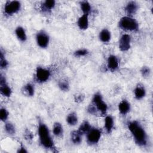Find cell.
<instances>
[{
    "label": "cell",
    "mask_w": 153,
    "mask_h": 153,
    "mask_svg": "<svg viewBox=\"0 0 153 153\" xmlns=\"http://www.w3.org/2000/svg\"><path fill=\"white\" fill-rule=\"evenodd\" d=\"M9 116V112L5 108H1L0 109V119L2 121L5 122Z\"/></svg>",
    "instance_id": "cell-30"
},
{
    "label": "cell",
    "mask_w": 153,
    "mask_h": 153,
    "mask_svg": "<svg viewBox=\"0 0 153 153\" xmlns=\"http://www.w3.org/2000/svg\"><path fill=\"white\" fill-rule=\"evenodd\" d=\"M118 27L124 31L135 32L139 29V23L137 20L132 17L126 16L120 19Z\"/></svg>",
    "instance_id": "cell-3"
},
{
    "label": "cell",
    "mask_w": 153,
    "mask_h": 153,
    "mask_svg": "<svg viewBox=\"0 0 153 153\" xmlns=\"http://www.w3.org/2000/svg\"><path fill=\"white\" fill-rule=\"evenodd\" d=\"M36 42L38 47L41 48H46L50 42L49 35L43 30L38 31L35 36Z\"/></svg>",
    "instance_id": "cell-8"
},
{
    "label": "cell",
    "mask_w": 153,
    "mask_h": 153,
    "mask_svg": "<svg viewBox=\"0 0 153 153\" xmlns=\"http://www.w3.org/2000/svg\"><path fill=\"white\" fill-rule=\"evenodd\" d=\"M118 108L119 112L121 114L125 115L130 112L131 109V105L128 100L124 99V100H122L119 103Z\"/></svg>",
    "instance_id": "cell-14"
},
{
    "label": "cell",
    "mask_w": 153,
    "mask_h": 153,
    "mask_svg": "<svg viewBox=\"0 0 153 153\" xmlns=\"http://www.w3.org/2000/svg\"><path fill=\"white\" fill-rule=\"evenodd\" d=\"M114 127V119L112 115H107L104 120V128L108 133H111Z\"/></svg>",
    "instance_id": "cell-16"
},
{
    "label": "cell",
    "mask_w": 153,
    "mask_h": 153,
    "mask_svg": "<svg viewBox=\"0 0 153 153\" xmlns=\"http://www.w3.org/2000/svg\"><path fill=\"white\" fill-rule=\"evenodd\" d=\"M107 68L111 72L117 71L119 68V60L118 57L113 54H111L107 59Z\"/></svg>",
    "instance_id": "cell-11"
},
{
    "label": "cell",
    "mask_w": 153,
    "mask_h": 153,
    "mask_svg": "<svg viewBox=\"0 0 153 153\" xmlns=\"http://www.w3.org/2000/svg\"><path fill=\"white\" fill-rule=\"evenodd\" d=\"M25 136L26 139H29V140H32L33 138V134L32 133L29 131V130H26L25 132Z\"/></svg>",
    "instance_id": "cell-34"
},
{
    "label": "cell",
    "mask_w": 153,
    "mask_h": 153,
    "mask_svg": "<svg viewBox=\"0 0 153 153\" xmlns=\"http://www.w3.org/2000/svg\"><path fill=\"white\" fill-rule=\"evenodd\" d=\"M99 40L103 43H108L111 39V33L106 28H104L101 30L99 33Z\"/></svg>",
    "instance_id": "cell-18"
},
{
    "label": "cell",
    "mask_w": 153,
    "mask_h": 153,
    "mask_svg": "<svg viewBox=\"0 0 153 153\" xmlns=\"http://www.w3.org/2000/svg\"><path fill=\"white\" fill-rule=\"evenodd\" d=\"M87 112L90 114H95L97 112V111L96 107L94 106V105L91 103V105H90L88 106Z\"/></svg>",
    "instance_id": "cell-32"
},
{
    "label": "cell",
    "mask_w": 153,
    "mask_h": 153,
    "mask_svg": "<svg viewBox=\"0 0 153 153\" xmlns=\"http://www.w3.org/2000/svg\"><path fill=\"white\" fill-rule=\"evenodd\" d=\"M51 75L50 71L42 66H38L35 71V79L38 83H44L47 82Z\"/></svg>",
    "instance_id": "cell-5"
},
{
    "label": "cell",
    "mask_w": 153,
    "mask_h": 153,
    "mask_svg": "<svg viewBox=\"0 0 153 153\" xmlns=\"http://www.w3.org/2000/svg\"><path fill=\"white\" fill-rule=\"evenodd\" d=\"M92 126H91V124H90V123L87 121H84L79 126L78 130L79 131V132L84 135V134H86L90 130Z\"/></svg>",
    "instance_id": "cell-24"
},
{
    "label": "cell",
    "mask_w": 153,
    "mask_h": 153,
    "mask_svg": "<svg viewBox=\"0 0 153 153\" xmlns=\"http://www.w3.org/2000/svg\"><path fill=\"white\" fill-rule=\"evenodd\" d=\"M146 95V89L142 84H138L134 89V96L137 100L142 99Z\"/></svg>",
    "instance_id": "cell-15"
},
{
    "label": "cell",
    "mask_w": 153,
    "mask_h": 153,
    "mask_svg": "<svg viewBox=\"0 0 153 153\" xmlns=\"http://www.w3.org/2000/svg\"><path fill=\"white\" fill-rule=\"evenodd\" d=\"M140 74H141V75L143 77L147 78L150 75L151 69L148 66H144L142 67V68L140 69Z\"/></svg>",
    "instance_id": "cell-31"
},
{
    "label": "cell",
    "mask_w": 153,
    "mask_h": 153,
    "mask_svg": "<svg viewBox=\"0 0 153 153\" xmlns=\"http://www.w3.org/2000/svg\"><path fill=\"white\" fill-rule=\"evenodd\" d=\"M89 53V51L86 48H80L74 51V55L75 57H84L87 56Z\"/></svg>",
    "instance_id": "cell-29"
},
{
    "label": "cell",
    "mask_w": 153,
    "mask_h": 153,
    "mask_svg": "<svg viewBox=\"0 0 153 153\" xmlns=\"http://www.w3.org/2000/svg\"><path fill=\"white\" fill-rule=\"evenodd\" d=\"M15 35L17 38L21 42H24L27 39L26 30L25 28L21 26H19L15 29Z\"/></svg>",
    "instance_id": "cell-17"
},
{
    "label": "cell",
    "mask_w": 153,
    "mask_h": 153,
    "mask_svg": "<svg viewBox=\"0 0 153 153\" xmlns=\"http://www.w3.org/2000/svg\"><path fill=\"white\" fill-rule=\"evenodd\" d=\"M21 3L17 1L6 2L4 5V13L7 16H13L17 13L21 9Z\"/></svg>",
    "instance_id": "cell-7"
},
{
    "label": "cell",
    "mask_w": 153,
    "mask_h": 153,
    "mask_svg": "<svg viewBox=\"0 0 153 153\" xmlns=\"http://www.w3.org/2000/svg\"><path fill=\"white\" fill-rule=\"evenodd\" d=\"M77 26L79 29L85 30L88 29L89 26L88 15L82 14L77 20Z\"/></svg>",
    "instance_id": "cell-13"
},
{
    "label": "cell",
    "mask_w": 153,
    "mask_h": 153,
    "mask_svg": "<svg viewBox=\"0 0 153 153\" xmlns=\"http://www.w3.org/2000/svg\"><path fill=\"white\" fill-rule=\"evenodd\" d=\"M4 128L6 133L10 135H13L16 133V127L15 126L10 123V122H6L4 126Z\"/></svg>",
    "instance_id": "cell-26"
},
{
    "label": "cell",
    "mask_w": 153,
    "mask_h": 153,
    "mask_svg": "<svg viewBox=\"0 0 153 153\" xmlns=\"http://www.w3.org/2000/svg\"><path fill=\"white\" fill-rule=\"evenodd\" d=\"M66 121L71 126H74L77 124L78 118L76 113L75 112H70L66 117Z\"/></svg>",
    "instance_id": "cell-21"
},
{
    "label": "cell",
    "mask_w": 153,
    "mask_h": 153,
    "mask_svg": "<svg viewBox=\"0 0 153 153\" xmlns=\"http://www.w3.org/2000/svg\"><path fill=\"white\" fill-rule=\"evenodd\" d=\"M22 92L25 95L32 97L35 94V87L31 83H27L23 87Z\"/></svg>",
    "instance_id": "cell-23"
},
{
    "label": "cell",
    "mask_w": 153,
    "mask_h": 153,
    "mask_svg": "<svg viewBox=\"0 0 153 153\" xmlns=\"http://www.w3.org/2000/svg\"><path fill=\"white\" fill-rule=\"evenodd\" d=\"M8 66V62L5 59L4 52L1 50L0 53V66L1 69H5Z\"/></svg>",
    "instance_id": "cell-28"
},
{
    "label": "cell",
    "mask_w": 153,
    "mask_h": 153,
    "mask_svg": "<svg viewBox=\"0 0 153 153\" xmlns=\"http://www.w3.org/2000/svg\"><path fill=\"white\" fill-rule=\"evenodd\" d=\"M80 8L84 14H87L89 15L91 10V7L89 2L87 1H83L80 2Z\"/></svg>",
    "instance_id": "cell-25"
},
{
    "label": "cell",
    "mask_w": 153,
    "mask_h": 153,
    "mask_svg": "<svg viewBox=\"0 0 153 153\" xmlns=\"http://www.w3.org/2000/svg\"><path fill=\"white\" fill-rule=\"evenodd\" d=\"M56 5V1L54 0H46L44 1L41 5V9L43 12L48 13L51 11Z\"/></svg>",
    "instance_id": "cell-19"
},
{
    "label": "cell",
    "mask_w": 153,
    "mask_h": 153,
    "mask_svg": "<svg viewBox=\"0 0 153 153\" xmlns=\"http://www.w3.org/2000/svg\"><path fill=\"white\" fill-rule=\"evenodd\" d=\"M17 152H19H19L20 153H26V152H27V151L26 149V148H25V146L23 145H21Z\"/></svg>",
    "instance_id": "cell-35"
},
{
    "label": "cell",
    "mask_w": 153,
    "mask_h": 153,
    "mask_svg": "<svg viewBox=\"0 0 153 153\" xmlns=\"http://www.w3.org/2000/svg\"><path fill=\"white\" fill-rule=\"evenodd\" d=\"M102 136V131L97 128L91 127L90 131L86 134V140L90 145H94L97 144Z\"/></svg>",
    "instance_id": "cell-6"
},
{
    "label": "cell",
    "mask_w": 153,
    "mask_h": 153,
    "mask_svg": "<svg viewBox=\"0 0 153 153\" xmlns=\"http://www.w3.org/2000/svg\"><path fill=\"white\" fill-rule=\"evenodd\" d=\"M82 136L83 135L81 134L78 130L71 131L70 134L71 142L75 145H78L81 143V142H82Z\"/></svg>",
    "instance_id": "cell-20"
},
{
    "label": "cell",
    "mask_w": 153,
    "mask_h": 153,
    "mask_svg": "<svg viewBox=\"0 0 153 153\" xmlns=\"http://www.w3.org/2000/svg\"><path fill=\"white\" fill-rule=\"evenodd\" d=\"M131 38L130 35L125 33L122 35L119 39L118 47L120 51L123 52L127 51L131 47Z\"/></svg>",
    "instance_id": "cell-9"
},
{
    "label": "cell",
    "mask_w": 153,
    "mask_h": 153,
    "mask_svg": "<svg viewBox=\"0 0 153 153\" xmlns=\"http://www.w3.org/2000/svg\"><path fill=\"white\" fill-rule=\"evenodd\" d=\"M53 133L57 137H61L63 134V127L59 122H55L53 126Z\"/></svg>",
    "instance_id": "cell-22"
},
{
    "label": "cell",
    "mask_w": 153,
    "mask_h": 153,
    "mask_svg": "<svg viewBox=\"0 0 153 153\" xmlns=\"http://www.w3.org/2000/svg\"><path fill=\"white\" fill-rule=\"evenodd\" d=\"M58 85L60 89L63 91H68L70 88V85L68 81H67L65 79L60 80L58 83Z\"/></svg>",
    "instance_id": "cell-27"
},
{
    "label": "cell",
    "mask_w": 153,
    "mask_h": 153,
    "mask_svg": "<svg viewBox=\"0 0 153 153\" xmlns=\"http://www.w3.org/2000/svg\"><path fill=\"white\" fill-rule=\"evenodd\" d=\"M127 127L131 133L134 142L139 146H145L148 143V135L144 128L136 120L130 121Z\"/></svg>",
    "instance_id": "cell-1"
},
{
    "label": "cell",
    "mask_w": 153,
    "mask_h": 153,
    "mask_svg": "<svg viewBox=\"0 0 153 153\" xmlns=\"http://www.w3.org/2000/svg\"><path fill=\"white\" fill-rule=\"evenodd\" d=\"M0 92L1 94L6 97H9L12 94L11 87L7 83L6 79L2 74L0 76Z\"/></svg>",
    "instance_id": "cell-10"
},
{
    "label": "cell",
    "mask_w": 153,
    "mask_h": 153,
    "mask_svg": "<svg viewBox=\"0 0 153 153\" xmlns=\"http://www.w3.org/2000/svg\"><path fill=\"white\" fill-rule=\"evenodd\" d=\"M91 103L94 105L97 111L101 114H106L108 111V105L104 102L102 95L100 92H97L93 96Z\"/></svg>",
    "instance_id": "cell-4"
},
{
    "label": "cell",
    "mask_w": 153,
    "mask_h": 153,
    "mask_svg": "<svg viewBox=\"0 0 153 153\" xmlns=\"http://www.w3.org/2000/svg\"><path fill=\"white\" fill-rule=\"evenodd\" d=\"M84 96L81 94H78L77 96H75V101L77 103H80V102H82L84 100Z\"/></svg>",
    "instance_id": "cell-33"
},
{
    "label": "cell",
    "mask_w": 153,
    "mask_h": 153,
    "mask_svg": "<svg viewBox=\"0 0 153 153\" xmlns=\"http://www.w3.org/2000/svg\"><path fill=\"white\" fill-rule=\"evenodd\" d=\"M38 134L40 144L46 149H54L53 140L51 136L48 127L45 124L40 121L38 127Z\"/></svg>",
    "instance_id": "cell-2"
},
{
    "label": "cell",
    "mask_w": 153,
    "mask_h": 153,
    "mask_svg": "<svg viewBox=\"0 0 153 153\" xmlns=\"http://www.w3.org/2000/svg\"><path fill=\"white\" fill-rule=\"evenodd\" d=\"M125 11L127 16L132 17L139 10V5L135 1H129L125 7Z\"/></svg>",
    "instance_id": "cell-12"
}]
</instances>
